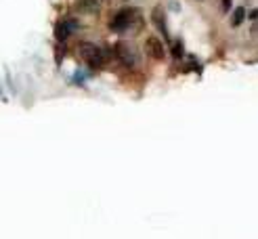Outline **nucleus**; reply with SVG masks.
<instances>
[{
	"instance_id": "nucleus-1",
	"label": "nucleus",
	"mask_w": 258,
	"mask_h": 239,
	"mask_svg": "<svg viewBox=\"0 0 258 239\" xmlns=\"http://www.w3.org/2000/svg\"><path fill=\"white\" fill-rule=\"evenodd\" d=\"M132 27L135 32H139L143 27V15L141 11L135 9V6H126V9H120L109 21V30L116 32V34H122V32H128Z\"/></svg>"
},
{
	"instance_id": "nucleus-2",
	"label": "nucleus",
	"mask_w": 258,
	"mask_h": 239,
	"mask_svg": "<svg viewBox=\"0 0 258 239\" xmlns=\"http://www.w3.org/2000/svg\"><path fill=\"white\" fill-rule=\"evenodd\" d=\"M78 53L90 67H103V65H105V61H107L105 51H103L101 46L93 44V42H80Z\"/></svg>"
},
{
	"instance_id": "nucleus-3",
	"label": "nucleus",
	"mask_w": 258,
	"mask_h": 239,
	"mask_svg": "<svg viewBox=\"0 0 258 239\" xmlns=\"http://www.w3.org/2000/svg\"><path fill=\"white\" fill-rule=\"evenodd\" d=\"M114 51H116V57L118 61H122L126 67H137L139 65V61H141V55H139V48L132 44V42H116V46H114Z\"/></svg>"
},
{
	"instance_id": "nucleus-4",
	"label": "nucleus",
	"mask_w": 258,
	"mask_h": 239,
	"mask_svg": "<svg viewBox=\"0 0 258 239\" xmlns=\"http://www.w3.org/2000/svg\"><path fill=\"white\" fill-rule=\"evenodd\" d=\"M145 53H147V57H151L153 61H162L166 55L164 42L156 36H147V40H145Z\"/></svg>"
},
{
	"instance_id": "nucleus-5",
	"label": "nucleus",
	"mask_w": 258,
	"mask_h": 239,
	"mask_svg": "<svg viewBox=\"0 0 258 239\" xmlns=\"http://www.w3.org/2000/svg\"><path fill=\"white\" fill-rule=\"evenodd\" d=\"M151 23L156 25V30L159 34H164L166 40H170V36H168V23H166V13H164L162 6H153V11H151Z\"/></svg>"
},
{
	"instance_id": "nucleus-6",
	"label": "nucleus",
	"mask_w": 258,
	"mask_h": 239,
	"mask_svg": "<svg viewBox=\"0 0 258 239\" xmlns=\"http://www.w3.org/2000/svg\"><path fill=\"white\" fill-rule=\"evenodd\" d=\"M74 30H78V21L76 19H63L59 21L57 25H55V38H57L59 42H63L69 38V34H72Z\"/></svg>"
},
{
	"instance_id": "nucleus-7",
	"label": "nucleus",
	"mask_w": 258,
	"mask_h": 239,
	"mask_svg": "<svg viewBox=\"0 0 258 239\" xmlns=\"http://www.w3.org/2000/svg\"><path fill=\"white\" fill-rule=\"evenodd\" d=\"M76 9L80 13H86V15H95V13H99L101 2L99 0H78V2H76Z\"/></svg>"
},
{
	"instance_id": "nucleus-8",
	"label": "nucleus",
	"mask_w": 258,
	"mask_h": 239,
	"mask_svg": "<svg viewBox=\"0 0 258 239\" xmlns=\"http://www.w3.org/2000/svg\"><path fill=\"white\" fill-rule=\"evenodd\" d=\"M243 19H246V9H243V6H237V9H233L231 25H233V27H239V25L243 23Z\"/></svg>"
},
{
	"instance_id": "nucleus-9",
	"label": "nucleus",
	"mask_w": 258,
	"mask_h": 239,
	"mask_svg": "<svg viewBox=\"0 0 258 239\" xmlns=\"http://www.w3.org/2000/svg\"><path fill=\"white\" fill-rule=\"evenodd\" d=\"M183 40H177V42H174V44H172V55H174V59H180V57H183Z\"/></svg>"
},
{
	"instance_id": "nucleus-10",
	"label": "nucleus",
	"mask_w": 258,
	"mask_h": 239,
	"mask_svg": "<svg viewBox=\"0 0 258 239\" xmlns=\"http://www.w3.org/2000/svg\"><path fill=\"white\" fill-rule=\"evenodd\" d=\"M231 11V0H222V13Z\"/></svg>"
},
{
	"instance_id": "nucleus-11",
	"label": "nucleus",
	"mask_w": 258,
	"mask_h": 239,
	"mask_svg": "<svg viewBox=\"0 0 258 239\" xmlns=\"http://www.w3.org/2000/svg\"><path fill=\"white\" fill-rule=\"evenodd\" d=\"M250 17H252V19H258V9H254L252 13H250Z\"/></svg>"
}]
</instances>
